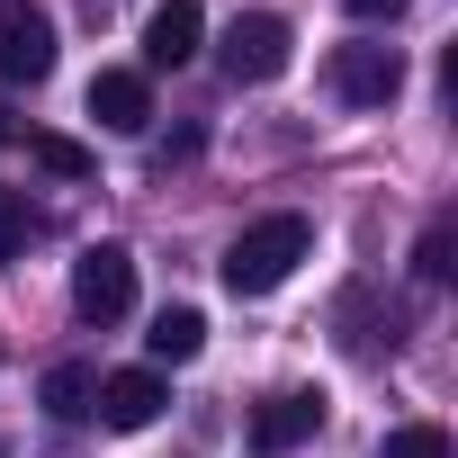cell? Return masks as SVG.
I'll use <instances>...</instances> for the list:
<instances>
[{
    "instance_id": "1",
    "label": "cell",
    "mask_w": 458,
    "mask_h": 458,
    "mask_svg": "<svg viewBox=\"0 0 458 458\" xmlns=\"http://www.w3.org/2000/svg\"><path fill=\"white\" fill-rule=\"evenodd\" d=\"M315 252V225L306 216H261L252 234H234V252H225V288L234 297H270L297 279V261Z\"/></svg>"
},
{
    "instance_id": "2",
    "label": "cell",
    "mask_w": 458,
    "mask_h": 458,
    "mask_svg": "<svg viewBox=\"0 0 458 458\" xmlns=\"http://www.w3.org/2000/svg\"><path fill=\"white\" fill-rule=\"evenodd\" d=\"M288 55H297V28H288L279 10H243L234 28H225V46H216L225 81H243V90L279 81V72H288Z\"/></svg>"
},
{
    "instance_id": "3",
    "label": "cell",
    "mask_w": 458,
    "mask_h": 458,
    "mask_svg": "<svg viewBox=\"0 0 458 458\" xmlns=\"http://www.w3.org/2000/svg\"><path fill=\"white\" fill-rule=\"evenodd\" d=\"M72 306H81V324H117L135 306V252L126 243H90L72 261Z\"/></svg>"
},
{
    "instance_id": "4",
    "label": "cell",
    "mask_w": 458,
    "mask_h": 458,
    "mask_svg": "<svg viewBox=\"0 0 458 458\" xmlns=\"http://www.w3.org/2000/svg\"><path fill=\"white\" fill-rule=\"evenodd\" d=\"M324 81H333L342 108H386V99L404 90V55H395V46H333Z\"/></svg>"
},
{
    "instance_id": "5",
    "label": "cell",
    "mask_w": 458,
    "mask_h": 458,
    "mask_svg": "<svg viewBox=\"0 0 458 458\" xmlns=\"http://www.w3.org/2000/svg\"><path fill=\"white\" fill-rule=\"evenodd\" d=\"M55 72V19L37 0H0V81H46Z\"/></svg>"
},
{
    "instance_id": "6",
    "label": "cell",
    "mask_w": 458,
    "mask_h": 458,
    "mask_svg": "<svg viewBox=\"0 0 458 458\" xmlns=\"http://www.w3.org/2000/svg\"><path fill=\"white\" fill-rule=\"evenodd\" d=\"M315 431H324V395H315V386H279V395L252 404V449H261V458H288V449H306Z\"/></svg>"
},
{
    "instance_id": "7",
    "label": "cell",
    "mask_w": 458,
    "mask_h": 458,
    "mask_svg": "<svg viewBox=\"0 0 458 458\" xmlns=\"http://www.w3.org/2000/svg\"><path fill=\"white\" fill-rule=\"evenodd\" d=\"M162 404H171L162 369H117V377H99V422H108V431H144Z\"/></svg>"
},
{
    "instance_id": "8",
    "label": "cell",
    "mask_w": 458,
    "mask_h": 458,
    "mask_svg": "<svg viewBox=\"0 0 458 458\" xmlns=\"http://www.w3.org/2000/svg\"><path fill=\"white\" fill-rule=\"evenodd\" d=\"M198 37H207V10H198V0H162V10L144 19V64H153V72H180V64L198 55Z\"/></svg>"
},
{
    "instance_id": "9",
    "label": "cell",
    "mask_w": 458,
    "mask_h": 458,
    "mask_svg": "<svg viewBox=\"0 0 458 458\" xmlns=\"http://www.w3.org/2000/svg\"><path fill=\"white\" fill-rule=\"evenodd\" d=\"M90 117H99L108 135H144V126H153V81H144V72H99V81H90Z\"/></svg>"
},
{
    "instance_id": "10",
    "label": "cell",
    "mask_w": 458,
    "mask_h": 458,
    "mask_svg": "<svg viewBox=\"0 0 458 458\" xmlns=\"http://www.w3.org/2000/svg\"><path fill=\"white\" fill-rule=\"evenodd\" d=\"M144 351H153L162 369L198 360V351H207V315H198V306H162V315H153V333H144Z\"/></svg>"
},
{
    "instance_id": "11",
    "label": "cell",
    "mask_w": 458,
    "mask_h": 458,
    "mask_svg": "<svg viewBox=\"0 0 458 458\" xmlns=\"http://www.w3.org/2000/svg\"><path fill=\"white\" fill-rule=\"evenodd\" d=\"M46 413H55V422H90V413H99V377H90L81 360H55V369H46Z\"/></svg>"
},
{
    "instance_id": "12",
    "label": "cell",
    "mask_w": 458,
    "mask_h": 458,
    "mask_svg": "<svg viewBox=\"0 0 458 458\" xmlns=\"http://www.w3.org/2000/svg\"><path fill=\"white\" fill-rule=\"evenodd\" d=\"M28 162L55 180H90V144H72V135H28Z\"/></svg>"
},
{
    "instance_id": "13",
    "label": "cell",
    "mask_w": 458,
    "mask_h": 458,
    "mask_svg": "<svg viewBox=\"0 0 458 458\" xmlns=\"http://www.w3.org/2000/svg\"><path fill=\"white\" fill-rule=\"evenodd\" d=\"M28 243H37V207L19 189H0V261H19Z\"/></svg>"
},
{
    "instance_id": "14",
    "label": "cell",
    "mask_w": 458,
    "mask_h": 458,
    "mask_svg": "<svg viewBox=\"0 0 458 458\" xmlns=\"http://www.w3.org/2000/svg\"><path fill=\"white\" fill-rule=\"evenodd\" d=\"M377 458H449V431L440 422H404V431H386Z\"/></svg>"
},
{
    "instance_id": "15",
    "label": "cell",
    "mask_w": 458,
    "mask_h": 458,
    "mask_svg": "<svg viewBox=\"0 0 458 458\" xmlns=\"http://www.w3.org/2000/svg\"><path fill=\"white\" fill-rule=\"evenodd\" d=\"M413 279H449V216L422 225V243H413Z\"/></svg>"
},
{
    "instance_id": "16",
    "label": "cell",
    "mask_w": 458,
    "mask_h": 458,
    "mask_svg": "<svg viewBox=\"0 0 458 458\" xmlns=\"http://www.w3.org/2000/svg\"><path fill=\"white\" fill-rule=\"evenodd\" d=\"M351 19H369V28L377 19H404V0H351Z\"/></svg>"
},
{
    "instance_id": "17",
    "label": "cell",
    "mask_w": 458,
    "mask_h": 458,
    "mask_svg": "<svg viewBox=\"0 0 458 458\" xmlns=\"http://www.w3.org/2000/svg\"><path fill=\"white\" fill-rule=\"evenodd\" d=\"M10 135H19V117H10V99H0V144H10Z\"/></svg>"
}]
</instances>
